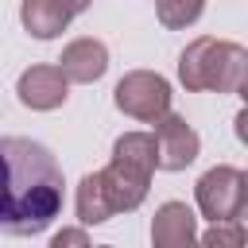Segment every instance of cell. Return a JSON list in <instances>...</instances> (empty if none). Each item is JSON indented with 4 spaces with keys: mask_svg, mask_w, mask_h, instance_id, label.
Here are the masks:
<instances>
[{
    "mask_svg": "<svg viewBox=\"0 0 248 248\" xmlns=\"http://www.w3.org/2000/svg\"><path fill=\"white\" fill-rule=\"evenodd\" d=\"M0 155H4L0 225L8 236H35L62 213V167L43 143L23 136H4Z\"/></svg>",
    "mask_w": 248,
    "mask_h": 248,
    "instance_id": "obj_1",
    "label": "cell"
},
{
    "mask_svg": "<svg viewBox=\"0 0 248 248\" xmlns=\"http://www.w3.org/2000/svg\"><path fill=\"white\" fill-rule=\"evenodd\" d=\"M178 81L186 89H209V93H240L248 85V50L229 39L198 35L186 43L178 58Z\"/></svg>",
    "mask_w": 248,
    "mask_h": 248,
    "instance_id": "obj_2",
    "label": "cell"
},
{
    "mask_svg": "<svg viewBox=\"0 0 248 248\" xmlns=\"http://www.w3.org/2000/svg\"><path fill=\"white\" fill-rule=\"evenodd\" d=\"M194 198H198V209L202 217L213 221H236L244 209H248V174L221 163V167H209L198 186H194Z\"/></svg>",
    "mask_w": 248,
    "mask_h": 248,
    "instance_id": "obj_3",
    "label": "cell"
},
{
    "mask_svg": "<svg viewBox=\"0 0 248 248\" xmlns=\"http://www.w3.org/2000/svg\"><path fill=\"white\" fill-rule=\"evenodd\" d=\"M112 101L124 116L143 120V124H159L170 112V81L155 70H132L116 81Z\"/></svg>",
    "mask_w": 248,
    "mask_h": 248,
    "instance_id": "obj_4",
    "label": "cell"
},
{
    "mask_svg": "<svg viewBox=\"0 0 248 248\" xmlns=\"http://www.w3.org/2000/svg\"><path fill=\"white\" fill-rule=\"evenodd\" d=\"M16 93H19V101H23L27 108L50 112V108L66 105V97H70V78L62 74L58 62H39V66H27V70L19 74Z\"/></svg>",
    "mask_w": 248,
    "mask_h": 248,
    "instance_id": "obj_5",
    "label": "cell"
},
{
    "mask_svg": "<svg viewBox=\"0 0 248 248\" xmlns=\"http://www.w3.org/2000/svg\"><path fill=\"white\" fill-rule=\"evenodd\" d=\"M93 174H97V186H101L105 205L112 209V217L140 209L143 198H147V186H151V174H143V170H136V167H124V163H116V159H112L105 170H93Z\"/></svg>",
    "mask_w": 248,
    "mask_h": 248,
    "instance_id": "obj_6",
    "label": "cell"
},
{
    "mask_svg": "<svg viewBox=\"0 0 248 248\" xmlns=\"http://www.w3.org/2000/svg\"><path fill=\"white\" fill-rule=\"evenodd\" d=\"M151 248H202L198 217L186 202H163L151 217Z\"/></svg>",
    "mask_w": 248,
    "mask_h": 248,
    "instance_id": "obj_7",
    "label": "cell"
},
{
    "mask_svg": "<svg viewBox=\"0 0 248 248\" xmlns=\"http://www.w3.org/2000/svg\"><path fill=\"white\" fill-rule=\"evenodd\" d=\"M155 140H159V170H186L202 151L198 132L174 112H167L155 124Z\"/></svg>",
    "mask_w": 248,
    "mask_h": 248,
    "instance_id": "obj_8",
    "label": "cell"
},
{
    "mask_svg": "<svg viewBox=\"0 0 248 248\" xmlns=\"http://www.w3.org/2000/svg\"><path fill=\"white\" fill-rule=\"evenodd\" d=\"M62 74L78 85H93L97 78H105L108 70V46L101 39H74L62 46V58H58Z\"/></svg>",
    "mask_w": 248,
    "mask_h": 248,
    "instance_id": "obj_9",
    "label": "cell"
},
{
    "mask_svg": "<svg viewBox=\"0 0 248 248\" xmlns=\"http://www.w3.org/2000/svg\"><path fill=\"white\" fill-rule=\"evenodd\" d=\"M19 19L27 27V35L35 39H54L70 27L74 19V8L66 0H23L19 4Z\"/></svg>",
    "mask_w": 248,
    "mask_h": 248,
    "instance_id": "obj_10",
    "label": "cell"
},
{
    "mask_svg": "<svg viewBox=\"0 0 248 248\" xmlns=\"http://www.w3.org/2000/svg\"><path fill=\"white\" fill-rule=\"evenodd\" d=\"M112 159L124 163V167H136L143 174H155V167H159V140H155V132H124L112 143Z\"/></svg>",
    "mask_w": 248,
    "mask_h": 248,
    "instance_id": "obj_11",
    "label": "cell"
},
{
    "mask_svg": "<svg viewBox=\"0 0 248 248\" xmlns=\"http://www.w3.org/2000/svg\"><path fill=\"white\" fill-rule=\"evenodd\" d=\"M205 0H155V12H159V23L167 31H178V27H190L198 16H202Z\"/></svg>",
    "mask_w": 248,
    "mask_h": 248,
    "instance_id": "obj_12",
    "label": "cell"
},
{
    "mask_svg": "<svg viewBox=\"0 0 248 248\" xmlns=\"http://www.w3.org/2000/svg\"><path fill=\"white\" fill-rule=\"evenodd\" d=\"M244 244H248V232L240 221H213L202 232V248H244Z\"/></svg>",
    "mask_w": 248,
    "mask_h": 248,
    "instance_id": "obj_13",
    "label": "cell"
},
{
    "mask_svg": "<svg viewBox=\"0 0 248 248\" xmlns=\"http://www.w3.org/2000/svg\"><path fill=\"white\" fill-rule=\"evenodd\" d=\"M50 248H93V244H89L85 229H62V232H54Z\"/></svg>",
    "mask_w": 248,
    "mask_h": 248,
    "instance_id": "obj_14",
    "label": "cell"
},
{
    "mask_svg": "<svg viewBox=\"0 0 248 248\" xmlns=\"http://www.w3.org/2000/svg\"><path fill=\"white\" fill-rule=\"evenodd\" d=\"M232 124H236V140H240V143H244V147H248V108H240V112H236V120H232Z\"/></svg>",
    "mask_w": 248,
    "mask_h": 248,
    "instance_id": "obj_15",
    "label": "cell"
},
{
    "mask_svg": "<svg viewBox=\"0 0 248 248\" xmlns=\"http://www.w3.org/2000/svg\"><path fill=\"white\" fill-rule=\"evenodd\" d=\"M66 4H70V8H74V16H81V12H85V8H89V4H93V0H66Z\"/></svg>",
    "mask_w": 248,
    "mask_h": 248,
    "instance_id": "obj_16",
    "label": "cell"
},
{
    "mask_svg": "<svg viewBox=\"0 0 248 248\" xmlns=\"http://www.w3.org/2000/svg\"><path fill=\"white\" fill-rule=\"evenodd\" d=\"M240 97H244V108H248V85H244V89H240Z\"/></svg>",
    "mask_w": 248,
    "mask_h": 248,
    "instance_id": "obj_17",
    "label": "cell"
},
{
    "mask_svg": "<svg viewBox=\"0 0 248 248\" xmlns=\"http://www.w3.org/2000/svg\"><path fill=\"white\" fill-rule=\"evenodd\" d=\"M93 248H112V244H93Z\"/></svg>",
    "mask_w": 248,
    "mask_h": 248,
    "instance_id": "obj_18",
    "label": "cell"
}]
</instances>
